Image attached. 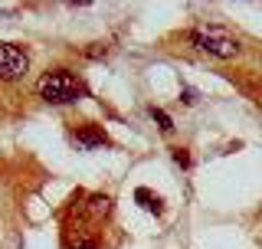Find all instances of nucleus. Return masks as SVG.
I'll return each mask as SVG.
<instances>
[{"mask_svg":"<svg viewBox=\"0 0 262 249\" xmlns=\"http://www.w3.org/2000/svg\"><path fill=\"white\" fill-rule=\"evenodd\" d=\"M30 72V53L20 43L0 39V82H16Z\"/></svg>","mask_w":262,"mask_h":249,"instance_id":"nucleus-3","label":"nucleus"},{"mask_svg":"<svg viewBox=\"0 0 262 249\" xmlns=\"http://www.w3.org/2000/svg\"><path fill=\"white\" fill-rule=\"evenodd\" d=\"M180 98H184L187 105H193L196 102V92H193V89H184V95H180Z\"/></svg>","mask_w":262,"mask_h":249,"instance_id":"nucleus-9","label":"nucleus"},{"mask_svg":"<svg viewBox=\"0 0 262 249\" xmlns=\"http://www.w3.org/2000/svg\"><path fill=\"white\" fill-rule=\"evenodd\" d=\"M174 161H177V168H190V154L184 148H174Z\"/></svg>","mask_w":262,"mask_h":249,"instance_id":"nucleus-8","label":"nucleus"},{"mask_svg":"<svg viewBox=\"0 0 262 249\" xmlns=\"http://www.w3.org/2000/svg\"><path fill=\"white\" fill-rule=\"evenodd\" d=\"M79 210H82V217L98 223V220H105L112 213V197L108 194H89L85 203H79Z\"/></svg>","mask_w":262,"mask_h":249,"instance_id":"nucleus-5","label":"nucleus"},{"mask_svg":"<svg viewBox=\"0 0 262 249\" xmlns=\"http://www.w3.org/2000/svg\"><path fill=\"white\" fill-rule=\"evenodd\" d=\"M135 200L141 203L144 210H151V213H164V206H161L164 200H161V197H154L147 187H138V190H135Z\"/></svg>","mask_w":262,"mask_h":249,"instance_id":"nucleus-6","label":"nucleus"},{"mask_svg":"<svg viewBox=\"0 0 262 249\" xmlns=\"http://www.w3.org/2000/svg\"><path fill=\"white\" fill-rule=\"evenodd\" d=\"M190 43L200 49V53H210V56H216V59H236V56L243 53L239 39L226 27H216V23H200V27H193Z\"/></svg>","mask_w":262,"mask_h":249,"instance_id":"nucleus-2","label":"nucleus"},{"mask_svg":"<svg viewBox=\"0 0 262 249\" xmlns=\"http://www.w3.org/2000/svg\"><path fill=\"white\" fill-rule=\"evenodd\" d=\"M72 144H76L79 151H102V148L112 144V138L105 135V128H98V125H82V128L72 131Z\"/></svg>","mask_w":262,"mask_h":249,"instance_id":"nucleus-4","label":"nucleus"},{"mask_svg":"<svg viewBox=\"0 0 262 249\" xmlns=\"http://www.w3.org/2000/svg\"><path fill=\"white\" fill-rule=\"evenodd\" d=\"M151 118L158 121V128L164 131V135H170V131H174V121H170V115L164 112V109H158V105H154V109H151Z\"/></svg>","mask_w":262,"mask_h":249,"instance_id":"nucleus-7","label":"nucleus"},{"mask_svg":"<svg viewBox=\"0 0 262 249\" xmlns=\"http://www.w3.org/2000/svg\"><path fill=\"white\" fill-rule=\"evenodd\" d=\"M36 95L49 105H72L89 98V89L76 72L69 69H46L43 76L36 79Z\"/></svg>","mask_w":262,"mask_h":249,"instance_id":"nucleus-1","label":"nucleus"}]
</instances>
